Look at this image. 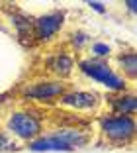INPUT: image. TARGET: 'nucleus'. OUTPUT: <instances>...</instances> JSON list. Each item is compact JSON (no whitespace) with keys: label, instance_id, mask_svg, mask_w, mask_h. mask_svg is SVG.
<instances>
[{"label":"nucleus","instance_id":"1","mask_svg":"<svg viewBox=\"0 0 137 153\" xmlns=\"http://www.w3.org/2000/svg\"><path fill=\"white\" fill-rule=\"evenodd\" d=\"M47 116L41 108L33 106H22V108H12L4 114L2 120V130L8 131L20 145H27L31 140L45 131Z\"/></svg>","mask_w":137,"mask_h":153},{"label":"nucleus","instance_id":"2","mask_svg":"<svg viewBox=\"0 0 137 153\" xmlns=\"http://www.w3.org/2000/svg\"><path fill=\"white\" fill-rule=\"evenodd\" d=\"M98 143L110 147H131L135 143L137 120L133 116H118V114H98L96 120Z\"/></svg>","mask_w":137,"mask_h":153},{"label":"nucleus","instance_id":"3","mask_svg":"<svg viewBox=\"0 0 137 153\" xmlns=\"http://www.w3.org/2000/svg\"><path fill=\"white\" fill-rule=\"evenodd\" d=\"M76 71L84 79L100 85L110 94H119V92L131 90L129 88V82L116 71L110 61H102V59H92L88 55H82V57L76 59Z\"/></svg>","mask_w":137,"mask_h":153},{"label":"nucleus","instance_id":"4","mask_svg":"<svg viewBox=\"0 0 137 153\" xmlns=\"http://www.w3.org/2000/svg\"><path fill=\"white\" fill-rule=\"evenodd\" d=\"M71 88V85L51 76H39L36 81H27L18 88V96L26 102L36 104H57L59 98Z\"/></svg>","mask_w":137,"mask_h":153},{"label":"nucleus","instance_id":"5","mask_svg":"<svg viewBox=\"0 0 137 153\" xmlns=\"http://www.w3.org/2000/svg\"><path fill=\"white\" fill-rule=\"evenodd\" d=\"M57 106L65 110H71L76 114H100L104 108V96L98 90H86V88H69L59 98Z\"/></svg>","mask_w":137,"mask_h":153},{"label":"nucleus","instance_id":"6","mask_svg":"<svg viewBox=\"0 0 137 153\" xmlns=\"http://www.w3.org/2000/svg\"><path fill=\"white\" fill-rule=\"evenodd\" d=\"M65 22H67V12L61 8L33 16V43L49 45L51 41H55L57 36L63 32Z\"/></svg>","mask_w":137,"mask_h":153},{"label":"nucleus","instance_id":"7","mask_svg":"<svg viewBox=\"0 0 137 153\" xmlns=\"http://www.w3.org/2000/svg\"><path fill=\"white\" fill-rule=\"evenodd\" d=\"M76 55L71 53L65 45H61L59 49L51 51L43 57V69L51 79H59V81H65L71 79L76 71Z\"/></svg>","mask_w":137,"mask_h":153},{"label":"nucleus","instance_id":"8","mask_svg":"<svg viewBox=\"0 0 137 153\" xmlns=\"http://www.w3.org/2000/svg\"><path fill=\"white\" fill-rule=\"evenodd\" d=\"M6 20L12 26L16 39L24 45V47H33V16L24 12L22 8L14 6V8L6 10Z\"/></svg>","mask_w":137,"mask_h":153},{"label":"nucleus","instance_id":"9","mask_svg":"<svg viewBox=\"0 0 137 153\" xmlns=\"http://www.w3.org/2000/svg\"><path fill=\"white\" fill-rule=\"evenodd\" d=\"M104 108L108 114H118V116H133L137 114V96L133 90H125L119 94H110L104 98Z\"/></svg>","mask_w":137,"mask_h":153},{"label":"nucleus","instance_id":"10","mask_svg":"<svg viewBox=\"0 0 137 153\" xmlns=\"http://www.w3.org/2000/svg\"><path fill=\"white\" fill-rule=\"evenodd\" d=\"M110 63L114 65V69L124 76L129 85L135 82V79H137V51L133 49V47L114 53Z\"/></svg>","mask_w":137,"mask_h":153},{"label":"nucleus","instance_id":"11","mask_svg":"<svg viewBox=\"0 0 137 153\" xmlns=\"http://www.w3.org/2000/svg\"><path fill=\"white\" fill-rule=\"evenodd\" d=\"M26 149H30L31 153H71V149L67 147L51 130H45L36 140H31L26 145Z\"/></svg>","mask_w":137,"mask_h":153},{"label":"nucleus","instance_id":"12","mask_svg":"<svg viewBox=\"0 0 137 153\" xmlns=\"http://www.w3.org/2000/svg\"><path fill=\"white\" fill-rule=\"evenodd\" d=\"M90 43H92V36L84 30H73L71 33H67V39H65V47L75 55L84 53Z\"/></svg>","mask_w":137,"mask_h":153},{"label":"nucleus","instance_id":"13","mask_svg":"<svg viewBox=\"0 0 137 153\" xmlns=\"http://www.w3.org/2000/svg\"><path fill=\"white\" fill-rule=\"evenodd\" d=\"M88 57L92 59H102V61H110L112 55H114V47H112L108 41H102V39H92V43L88 45L86 49Z\"/></svg>","mask_w":137,"mask_h":153},{"label":"nucleus","instance_id":"14","mask_svg":"<svg viewBox=\"0 0 137 153\" xmlns=\"http://www.w3.org/2000/svg\"><path fill=\"white\" fill-rule=\"evenodd\" d=\"M18 149H22V145L14 140L8 131L0 130V153H14V151H18Z\"/></svg>","mask_w":137,"mask_h":153},{"label":"nucleus","instance_id":"15","mask_svg":"<svg viewBox=\"0 0 137 153\" xmlns=\"http://www.w3.org/2000/svg\"><path fill=\"white\" fill-rule=\"evenodd\" d=\"M86 6H88L92 12H96V14H106L108 12L106 4H104V2H100V0H88V2H86Z\"/></svg>","mask_w":137,"mask_h":153},{"label":"nucleus","instance_id":"16","mask_svg":"<svg viewBox=\"0 0 137 153\" xmlns=\"http://www.w3.org/2000/svg\"><path fill=\"white\" fill-rule=\"evenodd\" d=\"M124 6H125V10H127L129 14H133V16L137 14V0H125Z\"/></svg>","mask_w":137,"mask_h":153},{"label":"nucleus","instance_id":"17","mask_svg":"<svg viewBox=\"0 0 137 153\" xmlns=\"http://www.w3.org/2000/svg\"><path fill=\"white\" fill-rule=\"evenodd\" d=\"M0 32H6V33H8V27L2 24V20H0Z\"/></svg>","mask_w":137,"mask_h":153}]
</instances>
